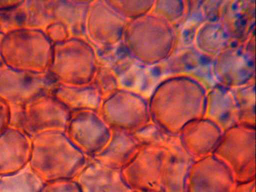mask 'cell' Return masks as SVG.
Listing matches in <instances>:
<instances>
[{
	"label": "cell",
	"instance_id": "obj_2",
	"mask_svg": "<svg viewBox=\"0 0 256 192\" xmlns=\"http://www.w3.org/2000/svg\"><path fill=\"white\" fill-rule=\"evenodd\" d=\"M132 28L134 52L142 62L159 64L174 52L178 41L175 28L154 13L136 18Z\"/></svg>",
	"mask_w": 256,
	"mask_h": 192
},
{
	"label": "cell",
	"instance_id": "obj_9",
	"mask_svg": "<svg viewBox=\"0 0 256 192\" xmlns=\"http://www.w3.org/2000/svg\"><path fill=\"white\" fill-rule=\"evenodd\" d=\"M10 105L0 98V134L10 126Z\"/></svg>",
	"mask_w": 256,
	"mask_h": 192
},
{
	"label": "cell",
	"instance_id": "obj_5",
	"mask_svg": "<svg viewBox=\"0 0 256 192\" xmlns=\"http://www.w3.org/2000/svg\"><path fill=\"white\" fill-rule=\"evenodd\" d=\"M31 138L9 126L0 134V176L15 172L29 162Z\"/></svg>",
	"mask_w": 256,
	"mask_h": 192
},
{
	"label": "cell",
	"instance_id": "obj_7",
	"mask_svg": "<svg viewBox=\"0 0 256 192\" xmlns=\"http://www.w3.org/2000/svg\"><path fill=\"white\" fill-rule=\"evenodd\" d=\"M44 183L28 164L15 172L0 176V192H40Z\"/></svg>",
	"mask_w": 256,
	"mask_h": 192
},
{
	"label": "cell",
	"instance_id": "obj_4",
	"mask_svg": "<svg viewBox=\"0 0 256 192\" xmlns=\"http://www.w3.org/2000/svg\"><path fill=\"white\" fill-rule=\"evenodd\" d=\"M218 20L234 41L244 42L255 32V2L222 1Z\"/></svg>",
	"mask_w": 256,
	"mask_h": 192
},
{
	"label": "cell",
	"instance_id": "obj_8",
	"mask_svg": "<svg viewBox=\"0 0 256 192\" xmlns=\"http://www.w3.org/2000/svg\"><path fill=\"white\" fill-rule=\"evenodd\" d=\"M188 1L155 0L152 12L174 27L183 20L188 12Z\"/></svg>",
	"mask_w": 256,
	"mask_h": 192
},
{
	"label": "cell",
	"instance_id": "obj_6",
	"mask_svg": "<svg viewBox=\"0 0 256 192\" xmlns=\"http://www.w3.org/2000/svg\"><path fill=\"white\" fill-rule=\"evenodd\" d=\"M234 42L228 31L218 20H207L196 28L193 42L201 54L214 58Z\"/></svg>",
	"mask_w": 256,
	"mask_h": 192
},
{
	"label": "cell",
	"instance_id": "obj_1",
	"mask_svg": "<svg viewBox=\"0 0 256 192\" xmlns=\"http://www.w3.org/2000/svg\"><path fill=\"white\" fill-rule=\"evenodd\" d=\"M206 90L198 78L185 73L160 82L152 96V108L162 117L191 118L205 112Z\"/></svg>",
	"mask_w": 256,
	"mask_h": 192
},
{
	"label": "cell",
	"instance_id": "obj_3",
	"mask_svg": "<svg viewBox=\"0 0 256 192\" xmlns=\"http://www.w3.org/2000/svg\"><path fill=\"white\" fill-rule=\"evenodd\" d=\"M212 72L217 84L230 88L255 80V35L234 42L212 58Z\"/></svg>",
	"mask_w": 256,
	"mask_h": 192
}]
</instances>
